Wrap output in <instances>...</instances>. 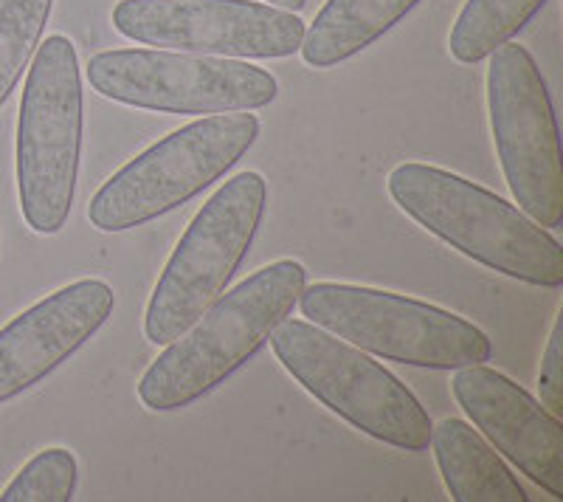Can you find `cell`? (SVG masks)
<instances>
[{
	"mask_svg": "<svg viewBox=\"0 0 563 502\" xmlns=\"http://www.w3.org/2000/svg\"><path fill=\"white\" fill-rule=\"evenodd\" d=\"M305 285L308 269L299 260L282 258L214 299L144 370L135 386L141 404L150 413H178L218 390L294 314Z\"/></svg>",
	"mask_w": 563,
	"mask_h": 502,
	"instance_id": "cell-1",
	"label": "cell"
},
{
	"mask_svg": "<svg viewBox=\"0 0 563 502\" xmlns=\"http://www.w3.org/2000/svg\"><path fill=\"white\" fill-rule=\"evenodd\" d=\"M386 189L400 212L474 263L536 288L563 285V245L490 189L422 162L397 164Z\"/></svg>",
	"mask_w": 563,
	"mask_h": 502,
	"instance_id": "cell-2",
	"label": "cell"
},
{
	"mask_svg": "<svg viewBox=\"0 0 563 502\" xmlns=\"http://www.w3.org/2000/svg\"><path fill=\"white\" fill-rule=\"evenodd\" d=\"M82 72L77 45L63 34L37 45L18 117L20 212L37 234L68 223L82 159Z\"/></svg>",
	"mask_w": 563,
	"mask_h": 502,
	"instance_id": "cell-3",
	"label": "cell"
},
{
	"mask_svg": "<svg viewBox=\"0 0 563 502\" xmlns=\"http://www.w3.org/2000/svg\"><path fill=\"white\" fill-rule=\"evenodd\" d=\"M260 139L251 110L211 113L173 130L104 181L88 204V220L104 234L130 232L184 207L249 153Z\"/></svg>",
	"mask_w": 563,
	"mask_h": 502,
	"instance_id": "cell-4",
	"label": "cell"
},
{
	"mask_svg": "<svg viewBox=\"0 0 563 502\" xmlns=\"http://www.w3.org/2000/svg\"><path fill=\"white\" fill-rule=\"evenodd\" d=\"M301 316L378 359L426 370L485 364L490 336L440 305L350 283H313L299 294Z\"/></svg>",
	"mask_w": 563,
	"mask_h": 502,
	"instance_id": "cell-5",
	"label": "cell"
},
{
	"mask_svg": "<svg viewBox=\"0 0 563 502\" xmlns=\"http://www.w3.org/2000/svg\"><path fill=\"white\" fill-rule=\"evenodd\" d=\"M268 341L282 368L330 413L395 449H429L434 429L429 413L404 381L364 350L290 316Z\"/></svg>",
	"mask_w": 563,
	"mask_h": 502,
	"instance_id": "cell-6",
	"label": "cell"
},
{
	"mask_svg": "<svg viewBox=\"0 0 563 502\" xmlns=\"http://www.w3.org/2000/svg\"><path fill=\"white\" fill-rule=\"evenodd\" d=\"M268 207V184L245 170L206 200L161 271L144 314V336L169 345L192 328L234 280Z\"/></svg>",
	"mask_w": 563,
	"mask_h": 502,
	"instance_id": "cell-7",
	"label": "cell"
},
{
	"mask_svg": "<svg viewBox=\"0 0 563 502\" xmlns=\"http://www.w3.org/2000/svg\"><path fill=\"white\" fill-rule=\"evenodd\" d=\"M88 83L110 102L180 117L260 110L279 97L274 74L249 59L173 48H115L93 54Z\"/></svg>",
	"mask_w": 563,
	"mask_h": 502,
	"instance_id": "cell-8",
	"label": "cell"
},
{
	"mask_svg": "<svg viewBox=\"0 0 563 502\" xmlns=\"http://www.w3.org/2000/svg\"><path fill=\"white\" fill-rule=\"evenodd\" d=\"M487 113L507 187L527 218L563 223V159L547 79L525 45L505 43L487 65Z\"/></svg>",
	"mask_w": 563,
	"mask_h": 502,
	"instance_id": "cell-9",
	"label": "cell"
},
{
	"mask_svg": "<svg viewBox=\"0 0 563 502\" xmlns=\"http://www.w3.org/2000/svg\"><path fill=\"white\" fill-rule=\"evenodd\" d=\"M113 29L141 45L234 59L290 57L305 40L299 14L256 0H119Z\"/></svg>",
	"mask_w": 563,
	"mask_h": 502,
	"instance_id": "cell-10",
	"label": "cell"
},
{
	"mask_svg": "<svg viewBox=\"0 0 563 502\" xmlns=\"http://www.w3.org/2000/svg\"><path fill=\"white\" fill-rule=\"evenodd\" d=\"M451 393L501 458L552 500H563V426L525 386L485 364L454 373Z\"/></svg>",
	"mask_w": 563,
	"mask_h": 502,
	"instance_id": "cell-11",
	"label": "cell"
},
{
	"mask_svg": "<svg viewBox=\"0 0 563 502\" xmlns=\"http://www.w3.org/2000/svg\"><path fill=\"white\" fill-rule=\"evenodd\" d=\"M115 294L104 280L63 285L0 328V406L32 390L110 319Z\"/></svg>",
	"mask_w": 563,
	"mask_h": 502,
	"instance_id": "cell-12",
	"label": "cell"
},
{
	"mask_svg": "<svg viewBox=\"0 0 563 502\" xmlns=\"http://www.w3.org/2000/svg\"><path fill=\"white\" fill-rule=\"evenodd\" d=\"M437 469L456 502H527L525 485L490 444L462 418H445L431 429Z\"/></svg>",
	"mask_w": 563,
	"mask_h": 502,
	"instance_id": "cell-13",
	"label": "cell"
},
{
	"mask_svg": "<svg viewBox=\"0 0 563 502\" xmlns=\"http://www.w3.org/2000/svg\"><path fill=\"white\" fill-rule=\"evenodd\" d=\"M422 0H327L301 40L310 68H335L378 43Z\"/></svg>",
	"mask_w": 563,
	"mask_h": 502,
	"instance_id": "cell-14",
	"label": "cell"
},
{
	"mask_svg": "<svg viewBox=\"0 0 563 502\" xmlns=\"http://www.w3.org/2000/svg\"><path fill=\"white\" fill-rule=\"evenodd\" d=\"M547 0H465L451 26L449 52L456 63L476 65L510 43Z\"/></svg>",
	"mask_w": 563,
	"mask_h": 502,
	"instance_id": "cell-15",
	"label": "cell"
},
{
	"mask_svg": "<svg viewBox=\"0 0 563 502\" xmlns=\"http://www.w3.org/2000/svg\"><path fill=\"white\" fill-rule=\"evenodd\" d=\"M54 0H0V108L37 52Z\"/></svg>",
	"mask_w": 563,
	"mask_h": 502,
	"instance_id": "cell-16",
	"label": "cell"
},
{
	"mask_svg": "<svg viewBox=\"0 0 563 502\" xmlns=\"http://www.w3.org/2000/svg\"><path fill=\"white\" fill-rule=\"evenodd\" d=\"M79 463L74 451L52 446L34 455L0 491V502H70L77 494Z\"/></svg>",
	"mask_w": 563,
	"mask_h": 502,
	"instance_id": "cell-17",
	"label": "cell"
},
{
	"mask_svg": "<svg viewBox=\"0 0 563 502\" xmlns=\"http://www.w3.org/2000/svg\"><path fill=\"white\" fill-rule=\"evenodd\" d=\"M538 393H541V404L550 410L552 415L561 418L563 413V370H561V314L552 323L550 339H547L544 359H541V373H538Z\"/></svg>",
	"mask_w": 563,
	"mask_h": 502,
	"instance_id": "cell-18",
	"label": "cell"
},
{
	"mask_svg": "<svg viewBox=\"0 0 563 502\" xmlns=\"http://www.w3.org/2000/svg\"><path fill=\"white\" fill-rule=\"evenodd\" d=\"M271 7L288 9V12H301V9L308 7V0H268Z\"/></svg>",
	"mask_w": 563,
	"mask_h": 502,
	"instance_id": "cell-19",
	"label": "cell"
}]
</instances>
